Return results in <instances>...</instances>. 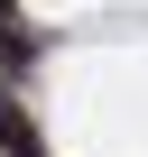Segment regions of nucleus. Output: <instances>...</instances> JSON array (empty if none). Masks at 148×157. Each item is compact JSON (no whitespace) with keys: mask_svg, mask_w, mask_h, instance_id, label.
Masks as SVG:
<instances>
[{"mask_svg":"<svg viewBox=\"0 0 148 157\" xmlns=\"http://www.w3.org/2000/svg\"><path fill=\"white\" fill-rule=\"evenodd\" d=\"M28 56H37V37L19 19V0H0V65H28Z\"/></svg>","mask_w":148,"mask_h":157,"instance_id":"obj_1","label":"nucleus"}]
</instances>
